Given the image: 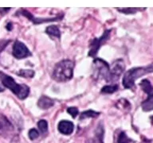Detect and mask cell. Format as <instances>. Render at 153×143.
<instances>
[{
  "label": "cell",
  "mask_w": 153,
  "mask_h": 143,
  "mask_svg": "<svg viewBox=\"0 0 153 143\" xmlns=\"http://www.w3.org/2000/svg\"><path fill=\"white\" fill-rule=\"evenodd\" d=\"M74 62L70 60H63L55 65L53 72V79L57 82L70 80L74 76Z\"/></svg>",
  "instance_id": "obj_1"
},
{
  "label": "cell",
  "mask_w": 153,
  "mask_h": 143,
  "mask_svg": "<svg viewBox=\"0 0 153 143\" xmlns=\"http://www.w3.org/2000/svg\"><path fill=\"white\" fill-rule=\"evenodd\" d=\"M0 80L2 85L9 88L20 100H25L30 94V88L26 84H18L14 79L9 75L0 72Z\"/></svg>",
  "instance_id": "obj_2"
},
{
  "label": "cell",
  "mask_w": 153,
  "mask_h": 143,
  "mask_svg": "<svg viewBox=\"0 0 153 143\" xmlns=\"http://www.w3.org/2000/svg\"><path fill=\"white\" fill-rule=\"evenodd\" d=\"M153 72V63L148 66L137 67L129 69L125 72L122 80L123 86L125 88H132L135 85V81L141 76Z\"/></svg>",
  "instance_id": "obj_3"
},
{
  "label": "cell",
  "mask_w": 153,
  "mask_h": 143,
  "mask_svg": "<svg viewBox=\"0 0 153 143\" xmlns=\"http://www.w3.org/2000/svg\"><path fill=\"white\" fill-rule=\"evenodd\" d=\"M110 66L108 63L99 58H96L93 63V77L96 80H105L109 82Z\"/></svg>",
  "instance_id": "obj_4"
},
{
  "label": "cell",
  "mask_w": 153,
  "mask_h": 143,
  "mask_svg": "<svg viewBox=\"0 0 153 143\" xmlns=\"http://www.w3.org/2000/svg\"><path fill=\"white\" fill-rule=\"evenodd\" d=\"M112 29H107L105 30L103 33V35H101L100 38H94L92 41H91L90 45H89V52H88V56L91 57L95 58L97 55V52L99 49L101 47V45H103L108 39H109L110 33H111Z\"/></svg>",
  "instance_id": "obj_5"
},
{
  "label": "cell",
  "mask_w": 153,
  "mask_h": 143,
  "mask_svg": "<svg viewBox=\"0 0 153 143\" xmlns=\"http://www.w3.org/2000/svg\"><path fill=\"white\" fill-rule=\"evenodd\" d=\"M125 64L123 60L119 59L115 60L110 67L109 82H116L120 79V76L124 72Z\"/></svg>",
  "instance_id": "obj_6"
},
{
  "label": "cell",
  "mask_w": 153,
  "mask_h": 143,
  "mask_svg": "<svg viewBox=\"0 0 153 143\" xmlns=\"http://www.w3.org/2000/svg\"><path fill=\"white\" fill-rule=\"evenodd\" d=\"M32 53L26 45L22 41H16L13 45V56L17 59H23L30 57Z\"/></svg>",
  "instance_id": "obj_7"
},
{
  "label": "cell",
  "mask_w": 153,
  "mask_h": 143,
  "mask_svg": "<svg viewBox=\"0 0 153 143\" xmlns=\"http://www.w3.org/2000/svg\"><path fill=\"white\" fill-rule=\"evenodd\" d=\"M14 133V126L7 117L0 114V135L4 138H9Z\"/></svg>",
  "instance_id": "obj_8"
},
{
  "label": "cell",
  "mask_w": 153,
  "mask_h": 143,
  "mask_svg": "<svg viewBox=\"0 0 153 143\" xmlns=\"http://www.w3.org/2000/svg\"><path fill=\"white\" fill-rule=\"evenodd\" d=\"M20 14L22 15H23V16L26 17L27 18H29V20H30L33 24H41L43 23V22L58 21V20H61L62 18V17H55V18H34L30 12L26 10H22L21 11H20Z\"/></svg>",
  "instance_id": "obj_9"
},
{
  "label": "cell",
  "mask_w": 153,
  "mask_h": 143,
  "mask_svg": "<svg viewBox=\"0 0 153 143\" xmlns=\"http://www.w3.org/2000/svg\"><path fill=\"white\" fill-rule=\"evenodd\" d=\"M57 130L60 133L65 135H69L74 132V123L68 120H62L59 122L57 125Z\"/></svg>",
  "instance_id": "obj_10"
},
{
  "label": "cell",
  "mask_w": 153,
  "mask_h": 143,
  "mask_svg": "<svg viewBox=\"0 0 153 143\" xmlns=\"http://www.w3.org/2000/svg\"><path fill=\"white\" fill-rule=\"evenodd\" d=\"M54 104V102L52 99H50L46 95L41 96L40 99L38 101V106L42 110H47L50 107H52Z\"/></svg>",
  "instance_id": "obj_11"
},
{
  "label": "cell",
  "mask_w": 153,
  "mask_h": 143,
  "mask_svg": "<svg viewBox=\"0 0 153 143\" xmlns=\"http://www.w3.org/2000/svg\"><path fill=\"white\" fill-rule=\"evenodd\" d=\"M141 107L143 111L148 112L153 111V92L148 95V98L141 103Z\"/></svg>",
  "instance_id": "obj_12"
},
{
  "label": "cell",
  "mask_w": 153,
  "mask_h": 143,
  "mask_svg": "<svg viewBox=\"0 0 153 143\" xmlns=\"http://www.w3.org/2000/svg\"><path fill=\"white\" fill-rule=\"evenodd\" d=\"M95 138L93 139H89L87 143H103V134H104V129L101 126V123L98 126V128L96 132Z\"/></svg>",
  "instance_id": "obj_13"
},
{
  "label": "cell",
  "mask_w": 153,
  "mask_h": 143,
  "mask_svg": "<svg viewBox=\"0 0 153 143\" xmlns=\"http://www.w3.org/2000/svg\"><path fill=\"white\" fill-rule=\"evenodd\" d=\"M45 33L51 37H55L57 38H61V31L57 26H48L45 29Z\"/></svg>",
  "instance_id": "obj_14"
},
{
  "label": "cell",
  "mask_w": 153,
  "mask_h": 143,
  "mask_svg": "<svg viewBox=\"0 0 153 143\" xmlns=\"http://www.w3.org/2000/svg\"><path fill=\"white\" fill-rule=\"evenodd\" d=\"M140 88H142V90L144 91L145 93H147L148 95H150L151 93L153 92V87L152 85V83L148 80L145 79V80H143L140 83Z\"/></svg>",
  "instance_id": "obj_15"
},
{
  "label": "cell",
  "mask_w": 153,
  "mask_h": 143,
  "mask_svg": "<svg viewBox=\"0 0 153 143\" xmlns=\"http://www.w3.org/2000/svg\"><path fill=\"white\" fill-rule=\"evenodd\" d=\"M100 115V112L94 111L93 110H89V111H85L82 112L80 115V119H85L86 118H97Z\"/></svg>",
  "instance_id": "obj_16"
},
{
  "label": "cell",
  "mask_w": 153,
  "mask_h": 143,
  "mask_svg": "<svg viewBox=\"0 0 153 143\" xmlns=\"http://www.w3.org/2000/svg\"><path fill=\"white\" fill-rule=\"evenodd\" d=\"M118 11L125 14H136L138 10H144L145 8H134V7H128V8H117Z\"/></svg>",
  "instance_id": "obj_17"
},
{
  "label": "cell",
  "mask_w": 153,
  "mask_h": 143,
  "mask_svg": "<svg viewBox=\"0 0 153 143\" xmlns=\"http://www.w3.org/2000/svg\"><path fill=\"white\" fill-rule=\"evenodd\" d=\"M34 71L31 70V69H21L20 71L18 72V75L24 78H33L34 76Z\"/></svg>",
  "instance_id": "obj_18"
},
{
  "label": "cell",
  "mask_w": 153,
  "mask_h": 143,
  "mask_svg": "<svg viewBox=\"0 0 153 143\" xmlns=\"http://www.w3.org/2000/svg\"><path fill=\"white\" fill-rule=\"evenodd\" d=\"M118 89V86L117 84H113V85H106L104 86L101 88L100 92L105 93V94H112V93L117 91Z\"/></svg>",
  "instance_id": "obj_19"
},
{
  "label": "cell",
  "mask_w": 153,
  "mask_h": 143,
  "mask_svg": "<svg viewBox=\"0 0 153 143\" xmlns=\"http://www.w3.org/2000/svg\"><path fill=\"white\" fill-rule=\"evenodd\" d=\"M38 127L39 129V130L41 131V133L45 134L47 133L48 131V123L46 120L44 119H41L40 121H38Z\"/></svg>",
  "instance_id": "obj_20"
},
{
  "label": "cell",
  "mask_w": 153,
  "mask_h": 143,
  "mask_svg": "<svg viewBox=\"0 0 153 143\" xmlns=\"http://www.w3.org/2000/svg\"><path fill=\"white\" fill-rule=\"evenodd\" d=\"M131 140L128 138L124 132H120L117 138V143H130Z\"/></svg>",
  "instance_id": "obj_21"
},
{
  "label": "cell",
  "mask_w": 153,
  "mask_h": 143,
  "mask_svg": "<svg viewBox=\"0 0 153 143\" xmlns=\"http://www.w3.org/2000/svg\"><path fill=\"white\" fill-rule=\"evenodd\" d=\"M117 107L119 108V109H128L130 107V104H129L128 101H127L126 100L124 99H121L119 101H117Z\"/></svg>",
  "instance_id": "obj_22"
},
{
  "label": "cell",
  "mask_w": 153,
  "mask_h": 143,
  "mask_svg": "<svg viewBox=\"0 0 153 143\" xmlns=\"http://www.w3.org/2000/svg\"><path fill=\"white\" fill-rule=\"evenodd\" d=\"M28 135L30 140H35L36 138H38L39 133H38V131L36 129H30V131H29Z\"/></svg>",
  "instance_id": "obj_23"
},
{
  "label": "cell",
  "mask_w": 153,
  "mask_h": 143,
  "mask_svg": "<svg viewBox=\"0 0 153 143\" xmlns=\"http://www.w3.org/2000/svg\"><path fill=\"white\" fill-rule=\"evenodd\" d=\"M67 112H68L69 114H71V116L73 117V118H76L79 113L78 109H77L76 107H69V108L67 109Z\"/></svg>",
  "instance_id": "obj_24"
},
{
  "label": "cell",
  "mask_w": 153,
  "mask_h": 143,
  "mask_svg": "<svg viewBox=\"0 0 153 143\" xmlns=\"http://www.w3.org/2000/svg\"><path fill=\"white\" fill-rule=\"evenodd\" d=\"M10 10V8H0V14H7V12Z\"/></svg>",
  "instance_id": "obj_25"
},
{
  "label": "cell",
  "mask_w": 153,
  "mask_h": 143,
  "mask_svg": "<svg viewBox=\"0 0 153 143\" xmlns=\"http://www.w3.org/2000/svg\"><path fill=\"white\" fill-rule=\"evenodd\" d=\"M7 29H8V30H10V29H11V23L8 24V25H7Z\"/></svg>",
  "instance_id": "obj_26"
},
{
  "label": "cell",
  "mask_w": 153,
  "mask_h": 143,
  "mask_svg": "<svg viewBox=\"0 0 153 143\" xmlns=\"http://www.w3.org/2000/svg\"><path fill=\"white\" fill-rule=\"evenodd\" d=\"M4 91V88H2V86L0 85V92H2V91Z\"/></svg>",
  "instance_id": "obj_27"
},
{
  "label": "cell",
  "mask_w": 153,
  "mask_h": 143,
  "mask_svg": "<svg viewBox=\"0 0 153 143\" xmlns=\"http://www.w3.org/2000/svg\"><path fill=\"white\" fill-rule=\"evenodd\" d=\"M150 119H151V122H152V123L153 124V116H151Z\"/></svg>",
  "instance_id": "obj_28"
}]
</instances>
